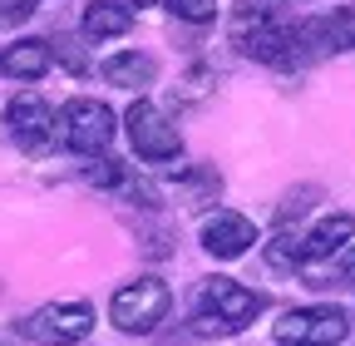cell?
I'll return each instance as SVG.
<instances>
[{"label":"cell","instance_id":"obj_6","mask_svg":"<svg viewBox=\"0 0 355 346\" xmlns=\"http://www.w3.org/2000/svg\"><path fill=\"white\" fill-rule=\"evenodd\" d=\"M89 331H94L89 302H44L30 317H20V336L35 346H79Z\"/></svg>","mask_w":355,"mask_h":346},{"label":"cell","instance_id":"obj_15","mask_svg":"<svg viewBox=\"0 0 355 346\" xmlns=\"http://www.w3.org/2000/svg\"><path fill=\"white\" fill-rule=\"evenodd\" d=\"M163 10L188 20V25H212L217 20V0H163Z\"/></svg>","mask_w":355,"mask_h":346},{"label":"cell","instance_id":"obj_16","mask_svg":"<svg viewBox=\"0 0 355 346\" xmlns=\"http://www.w3.org/2000/svg\"><path fill=\"white\" fill-rule=\"evenodd\" d=\"M331 282L336 287H355V242H345L336 252V267H331Z\"/></svg>","mask_w":355,"mask_h":346},{"label":"cell","instance_id":"obj_12","mask_svg":"<svg viewBox=\"0 0 355 346\" xmlns=\"http://www.w3.org/2000/svg\"><path fill=\"white\" fill-rule=\"evenodd\" d=\"M55 65V45L50 40H15L0 50V74L6 79H44V69Z\"/></svg>","mask_w":355,"mask_h":346},{"label":"cell","instance_id":"obj_3","mask_svg":"<svg viewBox=\"0 0 355 346\" xmlns=\"http://www.w3.org/2000/svg\"><path fill=\"white\" fill-rule=\"evenodd\" d=\"M55 134L79 158H104L109 144H114V134H119V114L104 99H69L55 114Z\"/></svg>","mask_w":355,"mask_h":346},{"label":"cell","instance_id":"obj_14","mask_svg":"<svg viewBox=\"0 0 355 346\" xmlns=\"http://www.w3.org/2000/svg\"><path fill=\"white\" fill-rule=\"evenodd\" d=\"M153 74H158V60L144 50H119L104 60V79L119 90H144V84H153Z\"/></svg>","mask_w":355,"mask_h":346},{"label":"cell","instance_id":"obj_2","mask_svg":"<svg viewBox=\"0 0 355 346\" xmlns=\"http://www.w3.org/2000/svg\"><path fill=\"white\" fill-rule=\"evenodd\" d=\"M266 307V297L232 282V277H202L198 292V312H193V331L198 336H227V331H247Z\"/></svg>","mask_w":355,"mask_h":346},{"label":"cell","instance_id":"obj_11","mask_svg":"<svg viewBox=\"0 0 355 346\" xmlns=\"http://www.w3.org/2000/svg\"><path fill=\"white\" fill-rule=\"evenodd\" d=\"M345 242H355V218H350V213H326L321 223H311L301 233V267L331 263Z\"/></svg>","mask_w":355,"mask_h":346},{"label":"cell","instance_id":"obj_1","mask_svg":"<svg viewBox=\"0 0 355 346\" xmlns=\"http://www.w3.org/2000/svg\"><path fill=\"white\" fill-rule=\"evenodd\" d=\"M232 45L247 60L272 65V69H296L301 60H311L306 45H301V25L282 20L272 6H257V0L232 15Z\"/></svg>","mask_w":355,"mask_h":346},{"label":"cell","instance_id":"obj_5","mask_svg":"<svg viewBox=\"0 0 355 346\" xmlns=\"http://www.w3.org/2000/svg\"><path fill=\"white\" fill-rule=\"evenodd\" d=\"M123 134H128L133 154H139L144 163H173V158H183V134L168 124V114L153 99H133L123 109Z\"/></svg>","mask_w":355,"mask_h":346},{"label":"cell","instance_id":"obj_7","mask_svg":"<svg viewBox=\"0 0 355 346\" xmlns=\"http://www.w3.org/2000/svg\"><path fill=\"white\" fill-rule=\"evenodd\" d=\"M277 346H340L350 336V317L340 307H296L277 322Z\"/></svg>","mask_w":355,"mask_h":346},{"label":"cell","instance_id":"obj_10","mask_svg":"<svg viewBox=\"0 0 355 346\" xmlns=\"http://www.w3.org/2000/svg\"><path fill=\"white\" fill-rule=\"evenodd\" d=\"M301 25V45L306 55H331V50H355V6L326 10V15H311L296 20Z\"/></svg>","mask_w":355,"mask_h":346},{"label":"cell","instance_id":"obj_13","mask_svg":"<svg viewBox=\"0 0 355 346\" xmlns=\"http://www.w3.org/2000/svg\"><path fill=\"white\" fill-rule=\"evenodd\" d=\"M133 30V10L123 0H89L84 15H79V35L84 40H119Z\"/></svg>","mask_w":355,"mask_h":346},{"label":"cell","instance_id":"obj_8","mask_svg":"<svg viewBox=\"0 0 355 346\" xmlns=\"http://www.w3.org/2000/svg\"><path fill=\"white\" fill-rule=\"evenodd\" d=\"M198 242H202L207 257H217V263H237L242 252L257 247V223L247 218V213H237V208H217V213L202 218Z\"/></svg>","mask_w":355,"mask_h":346},{"label":"cell","instance_id":"obj_9","mask_svg":"<svg viewBox=\"0 0 355 346\" xmlns=\"http://www.w3.org/2000/svg\"><path fill=\"white\" fill-rule=\"evenodd\" d=\"M6 124H10L15 144L35 154V149H44V144H50V134H55V109H50V99H44V94L25 90V94H15V99H10Z\"/></svg>","mask_w":355,"mask_h":346},{"label":"cell","instance_id":"obj_4","mask_svg":"<svg viewBox=\"0 0 355 346\" xmlns=\"http://www.w3.org/2000/svg\"><path fill=\"white\" fill-rule=\"evenodd\" d=\"M168 312H173V292H168V282H158V277L123 282V287L109 297V322H114L119 331H128V336L158 331V327L168 322Z\"/></svg>","mask_w":355,"mask_h":346}]
</instances>
